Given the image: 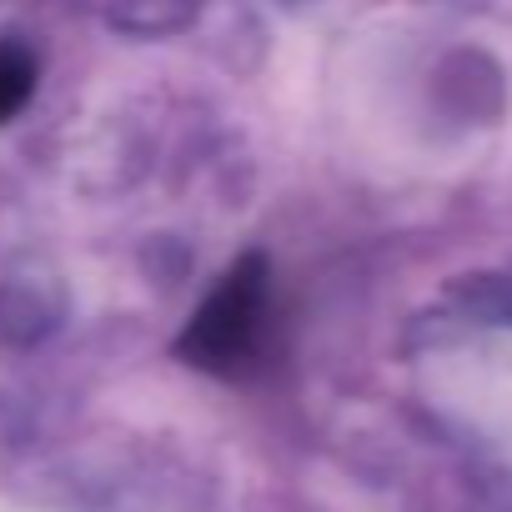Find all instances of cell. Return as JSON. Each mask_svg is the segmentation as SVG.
<instances>
[{
    "label": "cell",
    "mask_w": 512,
    "mask_h": 512,
    "mask_svg": "<svg viewBox=\"0 0 512 512\" xmlns=\"http://www.w3.org/2000/svg\"><path fill=\"white\" fill-rule=\"evenodd\" d=\"M277 347V282L267 256H241L221 272L211 297L176 337V357L221 382H246L272 362Z\"/></svg>",
    "instance_id": "6da1fadb"
},
{
    "label": "cell",
    "mask_w": 512,
    "mask_h": 512,
    "mask_svg": "<svg viewBox=\"0 0 512 512\" xmlns=\"http://www.w3.org/2000/svg\"><path fill=\"white\" fill-rule=\"evenodd\" d=\"M36 91V56L21 41H0V126H6Z\"/></svg>",
    "instance_id": "7a4b0ae2"
}]
</instances>
